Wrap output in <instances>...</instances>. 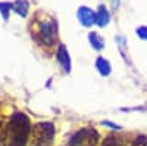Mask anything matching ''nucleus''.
<instances>
[{
  "mask_svg": "<svg viewBox=\"0 0 147 146\" xmlns=\"http://www.w3.org/2000/svg\"><path fill=\"white\" fill-rule=\"evenodd\" d=\"M56 58H57V62L62 65V68L66 72H69L71 71V58H69V52H68V49L65 47V44H60L59 46Z\"/></svg>",
  "mask_w": 147,
  "mask_h": 146,
  "instance_id": "obj_6",
  "label": "nucleus"
},
{
  "mask_svg": "<svg viewBox=\"0 0 147 146\" xmlns=\"http://www.w3.org/2000/svg\"><path fill=\"white\" fill-rule=\"evenodd\" d=\"M109 19H110V15L107 9L105 6H99V9L96 12V24L99 27H106L109 24Z\"/></svg>",
  "mask_w": 147,
  "mask_h": 146,
  "instance_id": "obj_7",
  "label": "nucleus"
},
{
  "mask_svg": "<svg viewBox=\"0 0 147 146\" xmlns=\"http://www.w3.org/2000/svg\"><path fill=\"white\" fill-rule=\"evenodd\" d=\"M99 140V133L94 128H81L74 134L66 146H96Z\"/></svg>",
  "mask_w": 147,
  "mask_h": 146,
  "instance_id": "obj_3",
  "label": "nucleus"
},
{
  "mask_svg": "<svg viewBox=\"0 0 147 146\" xmlns=\"http://www.w3.org/2000/svg\"><path fill=\"white\" fill-rule=\"evenodd\" d=\"M88 40H90L91 46L96 49V50H100V49L105 47V40H103L97 33H94V31H91V33L88 34Z\"/></svg>",
  "mask_w": 147,
  "mask_h": 146,
  "instance_id": "obj_10",
  "label": "nucleus"
},
{
  "mask_svg": "<svg viewBox=\"0 0 147 146\" xmlns=\"http://www.w3.org/2000/svg\"><path fill=\"white\" fill-rule=\"evenodd\" d=\"M30 118L22 112H13L7 124V146H27L31 136Z\"/></svg>",
  "mask_w": 147,
  "mask_h": 146,
  "instance_id": "obj_1",
  "label": "nucleus"
},
{
  "mask_svg": "<svg viewBox=\"0 0 147 146\" xmlns=\"http://www.w3.org/2000/svg\"><path fill=\"white\" fill-rule=\"evenodd\" d=\"M131 146H147V137L146 136H138Z\"/></svg>",
  "mask_w": 147,
  "mask_h": 146,
  "instance_id": "obj_14",
  "label": "nucleus"
},
{
  "mask_svg": "<svg viewBox=\"0 0 147 146\" xmlns=\"http://www.w3.org/2000/svg\"><path fill=\"white\" fill-rule=\"evenodd\" d=\"M137 35L143 40H147V27H140L137 28Z\"/></svg>",
  "mask_w": 147,
  "mask_h": 146,
  "instance_id": "obj_15",
  "label": "nucleus"
},
{
  "mask_svg": "<svg viewBox=\"0 0 147 146\" xmlns=\"http://www.w3.org/2000/svg\"><path fill=\"white\" fill-rule=\"evenodd\" d=\"M102 146H125V139L119 136H107Z\"/></svg>",
  "mask_w": 147,
  "mask_h": 146,
  "instance_id": "obj_11",
  "label": "nucleus"
},
{
  "mask_svg": "<svg viewBox=\"0 0 147 146\" xmlns=\"http://www.w3.org/2000/svg\"><path fill=\"white\" fill-rule=\"evenodd\" d=\"M96 68L99 69V72L103 75V77H106V75H109L110 74V71H112V68H110V64L107 62V60L105 59V58H97V60H96Z\"/></svg>",
  "mask_w": 147,
  "mask_h": 146,
  "instance_id": "obj_9",
  "label": "nucleus"
},
{
  "mask_svg": "<svg viewBox=\"0 0 147 146\" xmlns=\"http://www.w3.org/2000/svg\"><path fill=\"white\" fill-rule=\"evenodd\" d=\"M56 30H57V25L53 19H46V21H41L40 22V28L37 31V35L41 43L47 44V46H52L55 43V39H56Z\"/></svg>",
  "mask_w": 147,
  "mask_h": 146,
  "instance_id": "obj_4",
  "label": "nucleus"
},
{
  "mask_svg": "<svg viewBox=\"0 0 147 146\" xmlns=\"http://www.w3.org/2000/svg\"><path fill=\"white\" fill-rule=\"evenodd\" d=\"M12 9H13L18 15L21 16H27L28 15V9H30V3L27 0H16L12 3Z\"/></svg>",
  "mask_w": 147,
  "mask_h": 146,
  "instance_id": "obj_8",
  "label": "nucleus"
},
{
  "mask_svg": "<svg viewBox=\"0 0 147 146\" xmlns=\"http://www.w3.org/2000/svg\"><path fill=\"white\" fill-rule=\"evenodd\" d=\"M78 19L84 27H90L96 24V12L87 6H81L78 9Z\"/></svg>",
  "mask_w": 147,
  "mask_h": 146,
  "instance_id": "obj_5",
  "label": "nucleus"
},
{
  "mask_svg": "<svg viewBox=\"0 0 147 146\" xmlns=\"http://www.w3.org/2000/svg\"><path fill=\"white\" fill-rule=\"evenodd\" d=\"M7 140V126L0 121V146H5Z\"/></svg>",
  "mask_w": 147,
  "mask_h": 146,
  "instance_id": "obj_12",
  "label": "nucleus"
},
{
  "mask_svg": "<svg viewBox=\"0 0 147 146\" xmlns=\"http://www.w3.org/2000/svg\"><path fill=\"white\" fill-rule=\"evenodd\" d=\"M12 9V3H0V12L5 19L9 18V10Z\"/></svg>",
  "mask_w": 147,
  "mask_h": 146,
  "instance_id": "obj_13",
  "label": "nucleus"
},
{
  "mask_svg": "<svg viewBox=\"0 0 147 146\" xmlns=\"http://www.w3.org/2000/svg\"><path fill=\"white\" fill-rule=\"evenodd\" d=\"M102 124H103V126H109L110 128H119V126H116V124H113V123H109V121H103Z\"/></svg>",
  "mask_w": 147,
  "mask_h": 146,
  "instance_id": "obj_16",
  "label": "nucleus"
},
{
  "mask_svg": "<svg viewBox=\"0 0 147 146\" xmlns=\"http://www.w3.org/2000/svg\"><path fill=\"white\" fill-rule=\"evenodd\" d=\"M55 126L52 123H38L31 128L30 146H52Z\"/></svg>",
  "mask_w": 147,
  "mask_h": 146,
  "instance_id": "obj_2",
  "label": "nucleus"
}]
</instances>
